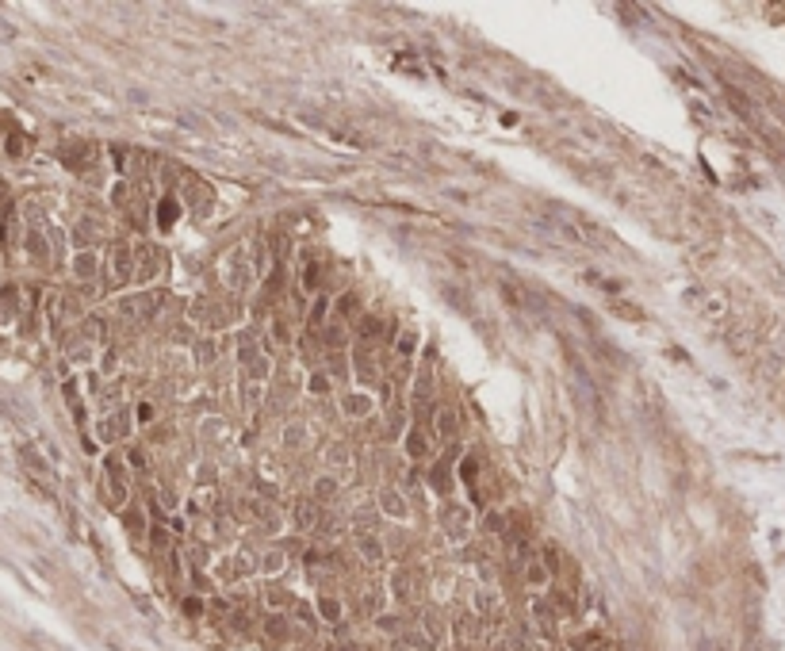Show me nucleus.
<instances>
[{
    "label": "nucleus",
    "mask_w": 785,
    "mask_h": 651,
    "mask_svg": "<svg viewBox=\"0 0 785 651\" xmlns=\"http://www.w3.org/2000/svg\"><path fill=\"white\" fill-rule=\"evenodd\" d=\"M138 421H142V426L154 421V407H149V402H142V407H138Z\"/></svg>",
    "instance_id": "39"
},
{
    "label": "nucleus",
    "mask_w": 785,
    "mask_h": 651,
    "mask_svg": "<svg viewBox=\"0 0 785 651\" xmlns=\"http://www.w3.org/2000/svg\"><path fill=\"white\" fill-rule=\"evenodd\" d=\"M341 613H345V606H341V598H337V594H322V598H318V617H322V621L337 625V621H341Z\"/></svg>",
    "instance_id": "17"
},
{
    "label": "nucleus",
    "mask_w": 785,
    "mask_h": 651,
    "mask_svg": "<svg viewBox=\"0 0 785 651\" xmlns=\"http://www.w3.org/2000/svg\"><path fill=\"white\" fill-rule=\"evenodd\" d=\"M123 521H127V529L135 533V536H142V533H149V525H146V517L138 514V509H127V514H123Z\"/></svg>",
    "instance_id": "31"
},
{
    "label": "nucleus",
    "mask_w": 785,
    "mask_h": 651,
    "mask_svg": "<svg viewBox=\"0 0 785 651\" xmlns=\"http://www.w3.org/2000/svg\"><path fill=\"white\" fill-rule=\"evenodd\" d=\"M380 318L375 315H361V322H356V337H361V341H375V337H380Z\"/></svg>",
    "instance_id": "23"
},
{
    "label": "nucleus",
    "mask_w": 785,
    "mask_h": 651,
    "mask_svg": "<svg viewBox=\"0 0 785 651\" xmlns=\"http://www.w3.org/2000/svg\"><path fill=\"white\" fill-rule=\"evenodd\" d=\"M613 310V315H621V318H628V322H640V318H644V310L640 307H632V303H624V299H609V303H605Z\"/></svg>",
    "instance_id": "25"
},
{
    "label": "nucleus",
    "mask_w": 785,
    "mask_h": 651,
    "mask_svg": "<svg viewBox=\"0 0 785 651\" xmlns=\"http://www.w3.org/2000/svg\"><path fill=\"white\" fill-rule=\"evenodd\" d=\"M356 552H361V560H368V563H383V544H380V536H356Z\"/></svg>",
    "instance_id": "14"
},
{
    "label": "nucleus",
    "mask_w": 785,
    "mask_h": 651,
    "mask_svg": "<svg viewBox=\"0 0 785 651\" xmlns=\"http://www.w3.org/2000/svg\"><path fill=\"white\" fill-rule=\"evenodd\" d=\"M380 509L387 517H399V521H406V502H402V494L395 487H380Z\"/></svg>",
    "instance_id": "11"
},
{
    "label": "nucleus",
    "mask_w": 785,
    "mask_h": 651,
    "mask_svg": "<svg viewBox=\"0 0 785 651\" xmlns=\"http://www.w3.org/2000/svg\"><path fill=\"white\" fill-rule=\"evenodd\" d=\"M391 598L399 601V606H410V601H418V590H422V574L414 567H395L391 571Z\"/></svg>",
    "instance_id": "2"
},
{
    "label": "nucleus",
    "mask_w": 785,
    "mask_h": 651,
    "mask_svg": "<svg viewBox=\"0 0 785 651\" xmlns=\"http://www.w3.org/2000/svg\"><path fill=\"white\" fill-rule=\"evenodd\" d=\"M23 142H27V138L20 135V130H8V135H4V154L8 157H23V149H27Z\"/></svg>",
    "instance_id": "28"
},
{
    "label": "nucleus",
    "mask_w": 785,
    "mask_h": 651,
    "mask_svg": "<svg viewBox=\"0 0 785 651\" xmlns=\"http://www.w3.org/2000/svg\"><path fill=\"white\" fill-rule=\"evenodd\" d=\"M602 651H617V644H605V647H602Z\"/></svg>",
    "instance_id": "40"
},
{
    "label": "nucleus",
    "mask_w": 785,
    "mask_h": 651,
    "mask_svg": "<svg viewBox=\"0 0 785 651\" xmlns=\"http://www.w3.org/2000/svg\"><path fill=\"white\" fill-rule=\"evenodd\" d=\"M605 644H609V636H605L602 628H586V632H575V636L567 640V651H602Z\"/></svg>",
    "instance_id": "7"
},
{
    "label": "nucleus",
    "mask_w": 785,
    "mask_h": 651,
    "mask_svg": "<svg viewBox=\"0 0 785 651\" xmlns=\"http://www.w3.org/2000/svg\"><path fill=\"white\" fill-rule=\"evenodd\" d=\"M456 429H460V414L456 410H437V437H444V441H452L456 437Z\"/></svg>",
    "instance_id": "18"
},
{
    "label": "nucleus",
    "mask_w": 785,
    "mask_h": 651,
    "mask_svg": "<svg viewBox=\"0 0 785 651\" xmlns=\"http://www.w3.org/2000/svg\"><path fill=\"white\" fill-rule=\"evenodd\" d=\"M326 460H329L334 468H349V460H353V456H349V445H329Z\"/></svg>",
    "instance_id": "32"
},
{
    "label": "nucleus",
    "mask_w": 785,
    "mask_h": 651,
    "mask_svg": "<svg viewBox=\"0 0 785 651\" xmlns=\"http://www.w3.org/2000/svg\"><path fill=\"white\" fill-rule=\"evenodd\" d=\"M429 383H433L429 368H422V372H418V383H414V399H425V395H429Z\"/></svg>",
    "instance_id": "35"
},
{
    "label": "nucleus",
    "mask_w": 785,
    "mask_h": 651,
    "mask_svg": "<svg viewBox=\"0 0 785 651\" xmlns=\"http://www.w3.org/2000/svg\"><path fill=\"white\" fill-rule=\"evenodd\" d=\"M337 322H361V315H364V299H361V291H345L341 299H337Z\"/></svg>",
    "instance_id": "8"
},
{
    "label": "nucleus",
    "mask_w": 785,
    "mask_h": 651,
    "mask_svg": "<svg viewBox=\"0 0 785 651\" xmlns=\"http://www.w3.org/2000/svg\"><path fill=\"white\" fill-rule=\"evenodd\" d=\"M337 498V479L334 475H318L315 479V502H334Z\"/></svg>",
    "instance_id": "22"
},
{
    "label": "nucleus",
    "mask_w": 785,
    "mask_h": 651,
    "mask_svg": "<svg viewBox=\"0 0 785 651\" xmlns=\"http://www.w3.org/2000/svg\"><path fill=\"white\" fill-rule=\"evenodd\" d=\"M310 391H315V395H326V391H329V375H322V372L310 375Z\"/></svg>",
    "instance_id": "36"
},
{
    "label": "nucleus",
    "mask_w": 785,
    "mask_h": 651,
    "mask_svg": "<svg viewBox=\"0 0 785 651\" xmlns=\"http://www.w3.org/2000/svg\"><path fill=\"white\" fill-rule=\"evenodd\" d=\"M487 632H490V625H487V617H479V613H460V617L452 621V640H456L460 647L487 640Z\"/></svg>",
    "instance_id": "1"
},
{
    "label": "nucleus",
    "mask_w": 785,
    "mask_h": 651,
    "mask_svg": "<svg viewBox=\"0 0 785 651\" xmlns=\"http://www.w3.org/2000/svg\"><path fill=\"white\" fill-rule=\"evenodd\" d=\"M441 521H444V533L456 536V540H463L468 529H471V514H468V506H460V502H448V506H444V509H441Z\"/></svg>",
    "instance_id": "4"
},
{
    "label": "nucleus",
    "mask_w": 785,
    "mask_h": 651,
    "mask_svg": "<svg viewBox=\"0 0 785 651\" xmlns=\"http://www.w3.org/2000/svg\"><path fill=\"white\" fill-rule=\"evenodd\" d=\"M406 452H410L414 460L429 456V433H425L422 426H414L410 433H406Z\"/></svg>",
    "instance_id": "16"
},
{
    "label": "nucleus",
    "mask_w": 785,
    "mask_h": 651,
    "mask_svg": "<svg viewBox=\"0 0 785 651\" xmlns=\"http://www.w3.org/2000/svg\"><path fill=\"white\" fill-rule=\"evenodd\" d=\"M188 506H192V514H207V506H215V490L203 483V487L192 494V502H188Z\"/></svg>",
    "instance_id": "26"
},
{
    "label": "nucleus",
    "mask_w": 785,
    "mask_h": 651,
    "mask_svg": "<svg viewBox=\"0 0 785 651\" xmlns=\"http://www.w3.org/2000/svg\"><path fill=\"white\" fill-rule=\"evenodd\" d=\"M73 234H77V245L84 249V245H89V242H92V238H96V234H100V222L84 219V222H81V226H77V230H73Z\"/></svg>",
    "instance_id": "30"
},
{
    "label": "nucleus",
    "mask_w": 785,
    "mask_h": 651,
    "mask_svg": "<svg viewBox=\"0 0 785 651\" xmlns=\"http://www.w3.org/2000/svg\"><path fill=\"white\" fill-rule=\"evenodd\" d=\"M310 326H326V299H318V307L310 310Z\"/></svg>",
    "instance_id": "37"
},
{
    "label": "nucleus",
    "mask_w": 785,
    "mask_h": 651,
    "mask_svg": "<svg viewBox=\"0 0 785 651\" xmlns=\"http://www.w3.org/2000/svg\"><path fill=\"white\" fill-rule=\"evenodd\" d=\"M341 407H345L349 418H364V414L372 410V399H368V395H345Z\"/></svg>",
    "instance_id": "20"
},
{
    "label": "nucleus",
    "mask_w": 785,
    "mask_h": 651,
    "mask_svg": "<svg viewBox=\"0 0 785 651\" xmlns=\"http://www.w3.org/2000/svg\"><path fill=\"white\" fill-rule=\"evenodd\" d=\"M16 307H20V288H0V315H16Z\"/></svg>",
    "instance_id": "27"
},
{
    "label": "nucleus",
    "mask_w": 785,
    "mask_h": 651,
    "mask_svg": "<svg viewBox=\"0 0 785 651\" xmlns=\"http://www.w3.org/2000/svg\"><path fill=\"white\" fill-rule=\"evenodd\" d=\"M356 380L364 383H375V361L364 353V349H356Z\"/></svg>",
    "instance_id": "24"
},
{
    "label": "nucleus",
    "mask_w": 785,
    "mask_h": 651,
    "mask_svg": "<svg viewBox=\"0 0 785 651\" xmlns=\"http://www.w3.org/2000/svg\"><path fill=\"white\" fill-rule=\"evenodd\" d=\"M261 632H264V640H269L272 647H283V644L291 640V625H288V617H283V613H272V617H264Z\"/></svg>",
    "instance_id": "6"
},
{
    "label": "nucleus",
    "mask_w": 785,
    "mask_h": 651,
    "mask_svg": "<svg viewBox=\"0 0 785 651\" xmlns=\"http://www.w3.org/2000/svg\"><path fill=\"white\" fill-rule=\"evenodd\" d=\"M548 601H552V609L560 613V617H575V613H579V598H575L567 587H552L548 590Z\"/></svg>",
    "instance_id": "9"
},
{
    "label": "nucleus",
    "mask_w": 785,
    "mask_h": 651,
    "mask_svg": "<svg viewBox=\"0 0 785 651\" xmlns=\"http://www.w3.org/2000/svg\"><path fill=\"white\" fill-rule=\"evenodd\" d=\"M108 276H111V284H127L130 276H135V268H130V245L127 242H119V245H111V257H108Z\"/></svg>",
    "instance_id": "3"
},
{
    "label": "nucleus",
    "mask_w": 785,
    "mask_h": 651,
    "mask_svg": "<svg viewBox=\"0 0 785 651\" xmlns=\"http://www.w3.org/2000/svg\"><path fill=\"white\" fill-rule=\"evenodd\" d=\"M23 245H27V253H31V261H39V265L46 261V253H50V249H46V238H43V230H27Z\"/></svg>",
    "instance_id": "19"
},
{
    "label": "nucleus",
    "mask_w": 785,
    "mask_h": 651,
    "mask_svg": "<svg viewBox=\"0 0 785 651\" xmlns=\"http://www.w3.org/2000/svg\"><path fill=\"white\" fill-rule=\"evenodd\" d=\"M283 560H288V555H283L280 548L269 552V555L261 560V571H264V574H280V571H283Z\"/></svg>",
    "instance_id": "29"
},
{
    "label": "nucleus",
    "mask_w": 785,
    "mask_h": 651,
    "mask_svg": "<svg viewBox=\"0 0 785 651\" xmlns=\"http://www.w3.org/2000/svg\"><path fill=\"white\" fill-rule=\"evenodd\" d=\"M414 349H418V334L406 329V334L399 337V356H414Z\"/></svg>",
    "instance_id": "34"
},
{
    "label": "nucleus",
    "mask_w": 785,
    "mask_h": 651,
    "mask_svg": "<svg viewBox=\"0 0 785 651\" xmlns=\"http://www.w3.org/2000/svg\"><path fill=\"white\" fill-rule=\"evenodd\" d=\"M127 429H130L127 414H111V418H103V421H100V437H103V441H119V437H127Z\"/></svg>",
    "instance_id": "13"
},
{
    "label": "nucleus",
    "mask_w": 785,
    "mask_h": 651,
    "mask_svg": "<svg viewBox=\"0 0 785 651\" xmlns=\"http://www.w3.org/2000/svg\"><path fill=\"white\" fill-rule=\"evenodd\" d=\"M176 215H181V203L173 200V196H169V200H162L157 203V226H162V230H169V226L176 222Z\"/></svg>",
    "instance_id": "21"
},
{
    "label": "nucleus",
    "mask_w": 785,
    "mask_h": 651,
    "mask_svg": "<svg viewBox=\"0 0 785 651\" xmlns=\"http://www.w3.org/2000/svg\"><path fill=\"white\" fill-rule=\"evenodd\" d=\"M548 582H552V571L544 567V560H533L525 567V587L529 590H544L548 594Z\"/></svg>",
    "instance_id": "12"
},
{
    "label": "nucleus",
    "mask_w": 785,
    "mask_h": 651,
    "mask_svg": "<svg viewBox=\"0 0 785 651\" xmlns=\"http://www.w3.org/2000/svg\"><path fill=\"white\" fill-rule=\"evenodd\" d=\"M560 651H567V647H560Z\"/></svg>",
    "instance_id": "41"
},
{
    "label": "nucleus",
    "mask_w": 785,
    "mask_h": 651,
    "mask_svg": "<svg viewBox=\"0 0 785 651\" xmlns=\"http://www.w3.org/2000/svg\"><path fill=\"white\" fill-rule=\"evenodd\" d=\"M73 280H81V284H92V280L100 276V261H96V253L92 249H77L73 253Z\"/></svg>",
    "instance_id": "5"
},
{
    "label": "nucleus",
    "mask_w": 785,
    "mask_h": 651,
    "mask_svg": "<svg viewBox=\"0 0 785 651\" xmlns=\"http://www.w3.org/2000/svg\"><path fill=\"white\" fill-rule=\"evenodd\" d=\"M315 521H318V514H315V502H299L291 506V525H295V529H315Z\"/></svg>",
    "instance_id": "15"
},
{
    "label": "nucleus",
    "mask_w": 785,
    "mask_h": 651,
    "mask_svg": "<svg viewBox=\"0 0 785 651\" xmlns=\"http://www.w3.org/2000/svg\"><path fill=\"white\" fill-rule=\"evenodd\" d=\"M329 651H364V647L356 644V640H337V644L329 647Z\"/></svg>",
    "instance_id": "38"
},
{
    "label": "nucleus",
    "mask_w": 785,
    "mask_h": 651,
    "mask_svg": "<svg viewBox=\"0 0 785 651\" xmlns=\"http://www.w3.org/2000/svg\"><path fill=\"white\" fill-rule=\"evenodd\" d=\"M253 567H257V560H253L249 552H238V555H234V574H253Z\"/></svg>",
    "instance_id": "33"
},
{
    "label": "nucleus",
    "mask_w": 785,
    "mask_h": 651,
    "mask_svg": "<svg viewBox=\"0 0 785 651\" xmlns=\"http://www.w3.org/2000/svg\"><path fill=\"white\" fill-rule=\"evenodd\" d=\"M157 272H162V253H157V249H142L138 268H135V280H138V284H149Z\"/></svg>",
    "instance_id": "10"
}]
</instances>
